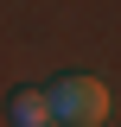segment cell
<instances>
[{
  "label": "cell",
  "instance_id": "1",
  "mask_svg": "<svg viewBox=\"0 0 121 127\" xmlns=\"http://www.w3.org/2000/svg\"><path fill=\"white\" fill-rule=\"evenodd\" d=\"M45 108H51V121L96 127V121H108V83L102 76H58L45 89Z\"/></svg>",
  "mask_w": 121,
  "mask_h": 127
},
{
  "label": "cell",
  "instance_id": "2",
  "mask_svg": "<svg viewBox=\"0 0 121 127\" xmlns=\"http://www.w3.org/2000/svg\"><path fill=\"white\" fill-rule=\"evenodd\" d=\"M13 127H51L45 89H19V95H13Z\"/></svg>",
  "mask_w": 121,
  "mask_h": 127
}]
</instances>
